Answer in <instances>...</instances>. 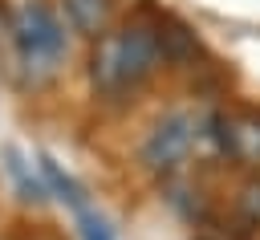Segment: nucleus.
<instances>
[{
  "label": "nucleus",
  "mask_w": 260,
  "mask_h": 240,
  "mask_svg": "<svg viewBox=\"0 0 260 240\" xmlns=\"http://www.w3.org/2000/svg\"><path fill=\"white\" fill-rule=\"evenodd\" d=\"M8 37H12V45H16V53H20V61L28 69H45L49 73L69 53V41H65L61 20L41 0H24L16 8V16L8 20Z\"/></svg>",
  "instance_id": "nucleus-2"
},
{
  "label": "nucleus",
  "mask_w": 260,
  "mask_h": 240,
  "mask_svg": "<svg viewBox=\"0 0 260 240\" xmlns=\"http://www.w3.org/2000/svg\"><path fill=\"white\" fill-rule=\"evenodd\" d=\"M162 61H167V53H162L158 28L146 20H130L93 41L89 81L102 98H126V94L142 89L162 69Z\"/></svg>",
  "instance_id": "nucleus-1"
},
{
  "label": "nucleus",
  "mask_w": 260,
  "mask_h": 240,
  "mask_svg": "<svg viewBox=\"0 0 260 240\" xmlns=\"http://www.w3.org/2000/svg\"><path fill=\"white\" fill-rule=\"evenodd\" d=\"M211 138L219 151L248 171H260V110L256 106H232L211 118Z\"/></svg>",
  "instance_id": "nucleus-4"
},
{
  "label": "nucleus",
  "mask_w": 260,
  "mask_h": 240,
  "mask_svg": "<svg viewBox=\"0 0 260 240\" xmlns=\"http://www.w3.org/2000/svg\"><path fill=\"white\" fill-rule=\"evenodd\" d=\"M236 216H240L248 228L260 232V171L240 183V191H236Z\"/></svg>",
  "instance_id": "nucleus-7"
},
{
  "label": "nucleus",
  "mask_w": 260,
  "mask_h": 240,
  "mask_svg": "<svg viewBox=\"0 0 260 240\" xmlns=\"http://www.w3.org/2000/svg\"><path fill=\"white\" fill-rule=\"evenodd\" d=\"M195 138H199V122L191 114H162L150 126L146 142H142V163L150 171H162V175L167 171H179L191 159Z\"/></svg>",
  "instance_id": "nucleus-3"
},
{
  "label": "nucleus",
  "mask_w": 260,
  "mask_h": 240,
  "mask_svg": "<svg viewBox=\"0 0 260 240\" xmlns=\"http://www.w3.org/2000/svg\"><path fill=\"white\" fill-rule=\"evenodd\" d=\"M73 212H77V224H81V236H85V240H114V236H110V228H106V220H102L85 199H81Z\"/></svg>",
  "instance_id": "nucleus-8"
},
{
  "label": "nucleus",
  "mask_w": 260,
  "mask_h": 240,
  "mask_svg": "<svg viewBox=\"0 0 260 240\" xmlns=\"http://www.w3.org/2000/svg\"><path fill=\"white\" fill-rule=\"evenodd\" d=\"M8 37V16H4V4H0V41Z\"/></svg>",
  "instance_id": "nucleus-9"
},
{
  "label": "nucleus",
  "mask_w": 260,
  "mask_h": 240,
  "mask_svg": "<svg viewBox=\"0 0 260 240\" xmlns=\"http://www.w3.org/2000/svg\"><path fill=\"white\" fill-rule=\"evenodd\" d=\"M114 8H118V0H61V12L73 24V33H81L89 41H98L102 33H110Z\"/></svg>",
  "instance_id": "nucleus-5"
},
{
  "label": "nucleus",
  "mask_w": 260,
  "mask_h": 240,
  "mask_svg": "<svg viewBox=\"0 0 260 240\" xmlns=\"http://www.w3.org/2000/svg\"><path fill=\"white\" fill-rule=\"evenodd\" d=\"M154 28H158V41H162L167 61H187V57L199 53V45H195V37H191L187 24H179V20H158Z\"/></svg>",
  "instance_id": "nucleus-6"
}]
</instances>
